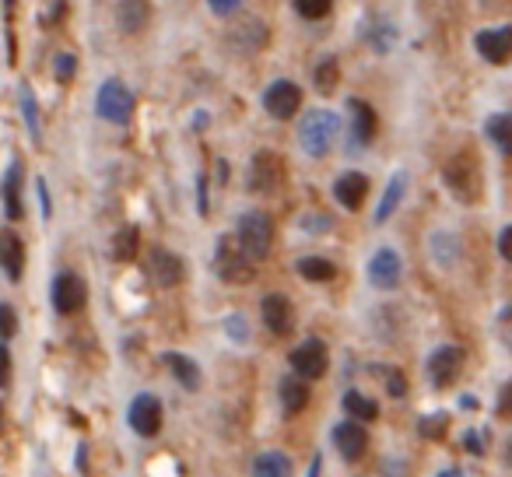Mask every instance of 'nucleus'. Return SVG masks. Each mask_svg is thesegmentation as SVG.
<instances>
[{"mask_svg": "<svg viewBox=\"0 0 512 477\" xmlns=\"http://www.w3.org/2000/svg\"><path fill=\"white\" fill-rule=\"evenodd\" d=\"M235 246L242 250V257L249 264H260V260L271 253L274 246V221L267 211H246L239 218V228H235Z\"/></svg>", "mask_w": 512, "mask_h": 477, "instance_id": "obj_1", "label": "nucleus"}, {"mask_svg": "<svg viewBox=\"0 0 512 477\" xmlns=\"http://www.w3.org/2000/svg\"><path fill=\"white\" fill-rule=\"evenodd\" d=\"M337 134H341V120H337V113H330V109H313V113H306V120L299 123V144L306 155L313 158H323L330 148H334Z\"/></svg>", "mask_w": 512, "mask_h": 477, "instance_id": "obj_2", "label": "nucleus"}, {"mask_svg": "<svg viewBox=\"0 0 512 477\" xmlns=\"http://www.w3.org/2000/svg\"><path fill=\"white\" fill-rule=\"evenodd\" d=\"M95 113H99L106 123H116V127H120V123H127L130 116H134V92H130L120 78L102 81L99 95H95Z\"/></svg>", "mask_w": 512, "mask_h": 477, "instance_id": "obj_3", "label": "nucleus"}, {"mask_svg": "<svg viewBox=\"0 0 512 477\" xmlns=\"http://www.w3.org/2000/svg\"><path fill=\"white\" fill-rule=\"evenodd\" d=\"M292 376H299V379H323L327 376V369H330V351H327V344L320 341V337H309V341H302L299 348L292 351Z\"/></svg>", "mask_w": 512, "mask_h": 477, "instance_id": "obj_4", "label": "nucleus"}, {"mask_svg": "<svg viewBox=\"0 0 512 477\" xmlns=\"http://www.w3.org/2000/svg\"><path fill=\"white\" fill-rule=\"evenodd\" d=\"M162 418H165L162 400H158L155 393H137V397L130 400L127 421L141 439H155V435L162 432Z\"/></svg>", "mask_w": 512, "mask_h": 477, "instance_id": "obj_5", "label": "nucleus"}, {"mask_svg": "<svg viewBox=\"0 0 512 477\" xmlns=\"http://www.w3.org/2000/svg\"><path fill=\"white\" fill-rule=\"evenodd\" d=\"M88 302V285L81 274L74 271H64L53 278V309H57L60 316H74L81 313Z\"/></svg>", "mask_w": 512, "mask_h": 477, "instance_id": "obj_6", "label": "nucleus"}, {"mask_svg": "<svg viewBox=\"0 0 512 477\" xmlns=\"http://www.w3.org/2000/svg\"><path fill=\"white\" fill-rule=\"evenodd\" d=\"M460 365H463L460 348H456V344H439L425 362L428 383L439 386V390H446V386H453L456 376H460Z\"/></svg>", "mask_w": 512, "mask_h": 477, "instance_id": "obj_7", "label": "nucleus"}, {"mask_svg": "<svg viewBox=\"0 0 512 477\" xmlns=\"http://www.w3.org/2000/svg\"><path fill=\"white\" fill-rule=\"evenodd\" d=\"M400 278H404V260H400L397 250L383 246V250L372 253V257H369V281H372V288H379V292H393V288L400 285Z\"/></svg>", "mask_w": 512, "mask_h": 477, "instance_id": "obj_8", "label": "nucleus"}, {"mask_svg": "<svg viewBox=\"0 0 512 477\" xmlns=\"http://www.w3.org/2000/svg\"><path fill=\"white\" fill-rule=\"evenodd\" d=\"M302 106V88L295 81H271L264 92V109L274 116V120H292Z\"/></svg>", "mask_w": 512, "mask_h": 477, "instance_id": "obj_9", "label": "nucleus"}, {"mask_svg": "<svg viewBox=\"0 0 512 477\" xmlns=\"http://www.w3.org/2000/svg\"><path fill=\"white\" fill-rule=\"evenodd\" d=\"M446 186L456 193L460 200H467V204H474L477 193H481V179H477V165L470 162L467 155L453 158V162L446 165Z\"/></svg>", "mask_w": 512, "mask_h": 477, "instance_id": "obj_10", "label": "nucleus"}, {"mask_svg": "<svg viewBox=\"0 0 512 477\" xmlns=\"http://www.w3.org/2000/svg\"><path fill=\"white\" fill-rule=\"evenodd\" d=\"M278 183H281V158L274 151L253 155V162H249V190L271 193L278 190Z\"/></svg>", "mask_w": 512, "mask_h": 477, "instance_id": "obj_11", "label": "nucleus"}, {"mask_svg": "<svg viewBox=\"0 0 512 477\" xmlns=\"http://www.w3.org/2000/svg\"><path fill=\"white\" fill-rule=\"evenodd\" d=\"M334 446L337 453L344 456V460H362L365 449H369V432L362 428V421H341V425L334 428Z\"/></svg>", "mask_w": 512, "mask_h": 477, "instance_id": "obj_12", "label": "nucleus"}, {"mask_svg": "<svg viewBox=\"0 0 512 477\" xmlns=\"http://www.w3.org/2000/svg\"><path fill=\"white\" fill-rule=\"evenodd\" d=\"M214 271H218L225 281H249V271H253V264L242 257L239 246H232V239H221L218 253H214Z\"/></svg>", "mask_w": 512, "mask_h": 477, "instance_id": "obj_13", "label": "nucleus"}, {"mask_svg": "<svg viewBox=\"0 0 512 477\" xmlns=\"http://www.w3.org/2000/svg\"><path fill=\"white\" fill-rule=\"evenodd\" d=\"M474 46H477V53H481L488 64H495V67H502L505 60H509V53H512V32L505 29H481L477 32V39H474Z\"/></svg>", "mask_w": 512, "mask_h": 477, "instance_id": "obj_14", "label": "nucleus"}, {"mask_svg": "<svg viewBox=\"0 0 512 477\" xmlns=\"http://www.w3.org/2000/svg\"><path fill=\"white\" fill-rule=\"evenodd\" d=\"M348 113H351V151H362V144H369L376 137V109L362 99H351Z\"/></svg>", "mask_w": 512, "mask_h": 477, "instance_id": "obj_15", "label": "nucleus"}, {"mask_svg": "<svg viewBox=\"0 0 512 477\" xmlns=\"http://www.w3.org/2000/svg\"><path fill=\"white\" fill-rule=\"evenodd\" d=\"M334 197L337 204H344L348 211H358V207L365 204V197H369V176L365 172H341L334 183Z\"/></svg>", "mask_w": 512, "mask_h": 477, "instance_id": "obj_16", "label": "nucleus"}, {"mask_svg": "<svg viewBox=\"0 0 512 477\" xmlns=\"http://www.w3.org/2000/svg\"><path fill=\"white\" fill-rule=\"evenodd\" d=\"M428 257L435 260L439 271H449V267L460 264V239L453 232H446V228H435L428 235Z\"/></svg>", "mask_w": 512, "mask_h": 477, "instance_id": "obj_17", "label": "nucleus"}, {"mask_svg": "<svg viewBox=\"0 0 512 477\" xmlns=\"http://www.w3.org/2000/svg\"><path fill=\"white\" fill-rule=\"evenodd\" d=\"M260 316H264V327L271 330L274 337H285L292 330V302L288 295H267L264 306H260Z\"/></svg>", "mask_w": 512, "mask_h": 477, "instance_id": "obj_18", "label": "nucleus"}, {"mask_svg": "<svg viewBox=\"0 0 512 477\" xmlns=\"http://www.w3.org/2000/svg\"><path fill=\"white\" fill-rule=\"evenodd\" d=\"M165 369H169V376L176 379L183 390H200V365L193 362L190 355H183V351H165L162 355Z\"/></svg>", "mask_w": 512, "mask_h": 477, "instance_id": "obj_19", "label": "nucleus"}, {"mask_svg": "<svg viewBox=\"0 0 512 477\" xmlns=\"http://www.w3.org/2000/svg\"><path fill=\"white\" fill-rule=\"evenodd\" d=\"M0 267H4V274L11 281H18L25 274V246L15 232L0 235Z\"/></svg>", "mask_w": 512, "mask_h": 477, "instance_id": "obj_20", "label": "nucleus"}, {"mask_svg": "<svg viewBox=\"0 0 512 477\" xmlns=\"http://www.w3.org/2000/svg\"><path fill=\"white\" fill-rule=\"evenodd\" d=\"M0 193H4V214H8L11 221L22 218L25 207H22V162H18V158L8 165V172H4V190Z\"/></svg>", "mask_w": 512, "mask_h": 477, "instance_id": "obj_21", "label": "nucleus"}, {"mask_svg": "<svg viewBox=\"0 0 512 477\" xmlns=\"http://www.w3.org/2000/svg\"><path fill=\"white\" fill-rule=\"evenodd\" d=\"M151 274H155V281L165 288L179 285V281H183V260L169 250H155L151 253Z\"/></svg>", "mask_w": 512, "mask_h": 477, "instance_id": "obj_22", "label": "nucleus"}, {"mask_svg": "<svg viewBox=\"0 0 512 477\" xmlns=\"http://www.w3.org/2000/svg\"><path fill=\"white\" fill-rule=\"evenodd\" d=\"M404 193H407V172H393L383 190V200H379V207H376V225H386V221L393 218V211L400 207Z\"/></svg>", "mask_w": 512, "mask_h": 477, "instance_id": "obj_23", "label": "nucleus"}, {"mask_svg": "<svg viewBox=\"0 0 512 477\" xmlns=\"http://www.w3.org/2000/svg\"><path fill=\"white\" fill-rule=\"evenodd\" d=\"M281 393V407H285V414H302L309 407V383L299 376H285L278 386Z\"/></svg>", "mask_w": 512, "mask_h": 477, "instance_id": "obj_24", "label": "nucleus"}, {"mask_svg": "<svg viewBox=\"0 0 512 477\" xmlns=\"http://www.w3.org/2000/svg\"><path fill=\"white\" fill-rule=\"evenodd\" d=\"M253 477H292V456L281 449H267L253 460Z\"/></svg>", "mask_w": 512, "mask_h": 477, "instance_id": "obj_25", "label": "nucleus"}, {"mask_svg": "<svg viewBox=\"0 0 512 477\" xmlns=\"http://www.w3.org/2000/svg\"><path fill=\"white\" fill-rule=\"evenodd\" d=\"M116 22H120L123 32H141L148 25V4L144 0H120V11H116Z\"/></svg>", "mask_w": 512, "mask_h": 477, "instance_id": "obj_26", "label": "nucleus"}, {"mask_svg": "<svg viewBox=\"0 0 512 477\" xmlns=\"http://www.w3.org/2000/svg\"><path fill=\"white\" fill-rule=\"evenodd\" d=\"M137 246H141V232H137V225H123L113 239V260L116 264H130V260H137Z\"/></svg>", "mask_w": 512, "mask_h": 477, "instance_id": "obj_27", "label": "nucleus"}, {"mask_svg": "<svg viewBox=\"0 0 512 477\" xmlns=\"http://www.w3.org/2000/svg\"><path fill=\"white\" fill-rule=\"evenodd\" d=\"M341 404H344V411L351 414V421H376L379 418V404L365 397V393H358V390L344 393Z\"/></svg>", "mask_w": 512, "mask_h": 477, "instance_id": "obj_28", "label": "nucleus"}, {"mask_svg": "<svg viewBox=\"0 0 512 477\" xmlns=\"http://www.w3.org/2000/svg\"><path fill=\"white\" fill-rule=\"evenodd\" d=\"M484 137H488L502 155L505 151H512V120L505 113L488 116V123H484Z\"/></svg>", "mask_w": 512, "mask_h": 477, "instance_id": "obj_29", "label": "nucleus"}, {"mask_svg": "<svg viewBox=\"0 0 512 477\" xmlns=\"http://www.w3.org/2000/svg\"><path fill=\"white\" fill-rule=\"evenodd\" d=\"M337 81H341V67H337V57H323L320 64H316V71H313L316 92H323V95L337 92Z\"/></svg>", "mask_w": 512, "mask_h": 477, "instance_id": "obj_30", "label": "nucleus"}, {"mask_svg": "<svg viewBox=\"0 0 512 477\" xmlns=\"http://www.w3.org/2000/svg\"><path fill=\"white\" fill-rule=\"evenodd\" d=\"M299 274L306 281H334L337 278V267L330 264L327 257H302L299 260Z\"/></svg>", "mask_w": 512, "mask_h": 477, "instance_id": "obj_31", "label": "nucleus"}, {"mask_svg": "<svg viewBox=\"0 0 512 477\" xmlns=\"http://www.w3.org/2000/svg\"><path fill=\"white\" fill-rule=\"evenodd\" d=\"M393 43H397V29H393L390 22H376L369 29V46L376 53H390L393 50Z\"/></svg>", "mask_w": 512, "mask_h": 477, "instance_id": "obj_32", "label": "nucleus"}, {"mask_svg": "<svg viewBox=\"0 0 512 477\" xmlns=\"http://www.w3.org/2000/svg\"><path fill=\"white\" fill-rule=\"evenodd\" d=\"M330 8H334V0H295V11H299V18H306V22L327 18Z\"/></svg>", "mask_w": 512, "mask_h": 477, "instance_id": "obj_33", "label": "nucleus"}, {"mask_svg": "<svg viewBox=\"0 0 512 477\" xmlns=\"http://www.w3.org/2000/svg\"><path fill=\"white\" fill-rule=\"evenodd\" d=\"M299 228L306 235H323V232H330V228H334V218H330L327 211H309V214H302Z\"/></svg>", "mask_w": 512, "mask_h": 477, "instance_id": "obj_34", "label": "nucleus"}, {"mask_svg": "<svg viewBox=\"0 0 512 477\" xmlns=\"http://www.w3.org/2000/svg\"><path fill=\"white\" fill-rule=\"evenodd\" d=\"M22 113H25V123H29V134L39 137V109H36V102H32L29 88H22Z\"/></svg>", "mask_w": 512, "mask_h": 477, "instance_id": "obj_35", "label": "nucleus"}, {"mask_svg": "<svg viewBox=\"0 0 512 477\" xmlns=\"http://www.w3.org/2000/svg\"><path fill=\"white\" fill-rule=\"evenodd\" d=\"M18 334V316L8 302H0V337H15Z\"/></svg>", "mask_w": 512, "mask_h": 477, "instance_id": "obj_36", "label": "nucleus"}, {"mask_svg": "<svg viewBox=\"0 0 512 477\" xmlns=\"http://www.w3.org/2000/svg\"><path fill=\"white\" fill-rule=\"evenodd\" d=\"M242 4H246V0H207V8H211L218 18H232V15H239Z\"/></svg>", "mask_w": 512, "mask_h": 477, "instance_id": "obj_37", "label": "nucleus"}, {"mask_svg": "<svg viewBox=\"0 0 512 477\" xmlns=\"http://www.w3.org/2000/svg\"><path fill=\"white\" fill-rule=\"evenodd\" d=\"M74 64H78V60H74V53H60V57H57V81H71L74 78Z\"/></svg>", "mask_w": 512, "mask_h": 477, "instance_id": "obj_38", "label": "nucleus"}, {"mask_svg": "<svg viewBox=\"0 0 512 477\" xmlns=\"http://www.w3.org/2000/svg\"><path fill=\"white\" fill-rule=\"evenodd\" d=\"M442 428H446V414H432V418H421V432L432 435V439H439Z\"/></svg>", "mask_w": 512, "mask_h": 477, "instance_id": "obj_39", "label": "nucleus"}, {"mask_svg": "<svg viewBox=\"0 0 512 477\" xmlns=\"http://www.w3.org/2000/svg\"><path fill=\"white\" fill-rule=\"evenodd\" d=\"M11 383V351L8 344H0V386Z\"/></svg>", "mask_w": 512, "mask_h": 477, "instance_id": "obj_40", "label": "nucleus"}, {"mask_svg": "<svg viewBox=\"0 0 512 477\" xmlns=\"http://www.w3.org/2000/svg\"><path fill=\"white\" fill-rule=\"evenodd\" d=\"M386 390H390L393 397H404V393H407V379L400 376V372H390V379H386Z\"/></svg>", "mask_w": 512, "mask_h": 477, "instance_id": "obj_41", "label": "nucleus"}, {"mask_svg": "<svg viewBox=\"0 0 512 477\" xmlns=\"http://www.w3.org/2000/svg\"><path fill=\"white\" fill-rule=\"evenodd\" d=\"M225 327H228V334H235V341H246V323H242V316H239V313L228 316Z\"/></svg>", "mask_w": 512, "mask_h": 477, "instance_id": "obj_42", "label": "nucleus"}, {"mask_svg": "<svg viewBox=\"0 0 512 477\" xmlns=\"http://www.w3.org/2000/svg\"><path fill=\"white\" fill-rule=\"evenodd\" d=\"M498 253H502V260H512V228L505 225L502 235H498Z\"/></svg>", "mask_w": 512, "mask_h": 477, "instance_id": "obj_43", "label": "nucleus"}, {"mask_svg": "<svg viewBox=\"0 0 512 477\" xmlns=\"http://www.w3.org/2000/svg\"><path fill=\"white\" fill-rule=\"evenodd\" d=\"M207 179H204V172H200V179H197V214H207Z\"/></svg>", "mask_w": 512, "mask_h": 477, "instance_id": "obj_44", "label": "nucleus"}, {"mask_svg": "<svg viewBox=\"0 0 512 477\" xmlns=\"http://www.w3.org/2000/svg\"><path fill=\"white\" fill-rule=\"evenodd\" d=\"M320 470H323V460H320V453H316V460L309 463V477H320Z\"/></svg>", "mask_w": 512, "mask_h": 477, "instance_id": "obj_45", "label": "nucleus"}, {"mask_svg": "<svg viewBox=\"0 0 512 477\" xmlns=\"http://www.w3.org/2000/svg\"><path fill=\"white\" fill-rule=\"evenodd\" d=\"M439 477H463V474H460V470H456V467H449V470H442Z\"/></svg>", "mask_w": 512, "mask_h": 477, "instance_id": "obj_46", "label": "nucleus"}]
</instances>
